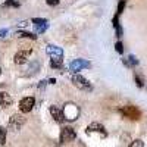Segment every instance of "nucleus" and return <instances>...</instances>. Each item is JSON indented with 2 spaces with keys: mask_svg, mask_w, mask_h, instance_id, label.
Returning <instances> with one entry per match:
<instances>
[{
  "mask_svg": "<svg viewBox=\"0 0 147 147\" xmlns=\"http://www.w3.org/2000/svg\"><path fill=\"white\" fill-rule=\"evenodd\" d=\"M119 113H121L122 116L131 119V121H138L140 116H141V112H140L136 106H132V105H127V106H124V107H121V109H119Z\"/></svg>",
  "mask_w": 147,
  "mask_h": 147,
  "instance_id": "f257e3e1",
  "label": "nucleus"
},
{
  "mask_svg": "<svg viewBox=\"0 0 147 147\" xmlns=\"http://www.w3.org/2000/svg\"><path fill=\"white\" fill-rule=\"evenodd\" d=\"M72 84L82 91H91L93 90V85L90 84V81L85 80L82 75H80V74H74L72 75Z\"/></svg>",
  "mask_w": 147,
  "mask_h": 147,
  "instance_id": "f03ea898",
  "label": "nucleus"
},
{
  "mask_svg": "<svg viewBox=\"0 0 147 147\" xmlns=\"http://www.w3.org/2000/svg\"><path fill=\"white\" fill-rule=\"evenodd\" d=\"M62 110H63L65 119H68V121H75L80 116V107L74 103H66Z\"/></svg>",
  "mask_w": 147,
  "mask_h": 147,
  "instance_id": "7ed1b4c3",
  "label": "nucleus"
},
{
  "mask_svg": "<svg viewBox=\"0 0 147 147\" xmlns=\"http://www.w3.org/2000/svg\"><path fill=\"white\" fill-rule=\"evenodd\" d=\"M85 132H87L88 136H94V134H96V136H100L103 138L107 136L105 127L102 124H99V122H91V124L87 127V129H85Z\"/></svg>",
  "mask_w": 147,
  "mask_h": 147,
  "instance_id": "20e7f679",
  "label": "nucleus"
},
{
  "mask_svg": "<svg viewBox=\"0 0 147 147\" xmlns=\"http://www.w3.org/2000/svg\"><path fill=\"white\" fill-rule=\"evenodd\" d=\"M24 124H25V118H24L21 113H15V115L10 116L7 127H9V129H12V131H19Z\"/></svg>",
  "mask_w": 147,
  "mask_h": 147,
  "instance_id": "39448f33",
  "label": "nucleus"
},
{
  "mask_svg": "<svg viewBox=\"0 0 147 147\" xmlns=\"http://www.w3.org/2000/svg\"><path fill=\"white\" fill-rule=\"evenodd\" d=\"M77 138V132L74 128L71 127H63L62 129H60V136H59V140L60 143H69L72 140Z\"/></svg>",
  "mask_w": 147,
  "mask_h": 147,
  "instance_id": "423d86ee",
  "label": "nucleus"
},
{
  "mask_svg": "<svg viewBox=\"0 0 147 147\" xmlns=\"http://www.w3.org/2000/svg\"><path fill=\"white\" fill-rule=\"evenodd\" d=\"M31 22H32V25H34L35 34H43L49 28V21L46 18H32Z\"/></svg>",
  "mask_w": 147,
  "mask_h": 147,
  "instance_id": "0eeeda50",
  "label": "nucleus"
},
{
  "mask_svg": "<svg viewBox=\"0 0 147 147\" xmlns=\"http://www.w3.org/2000/svg\"><path fill=\"white\" fill-rule=\"evenodd\" d=\"M91 63L88 62V60H85V59H77V60H74V62L69 63V71H72L74 74H78L81 69L84 68H90Z\"/></svg>",
  "mask_w": 147,
  "mask_h": 147,
  "instance_id": "6e6552de",
  "label": "nucleus"
},
{
  "mask_svg": "<svg viewBox=\"0 0 147 147\" xmlns=\"http://www.w3.org/2000/svg\"><path fill=\"white\" fill-rule=\"evenodd\" d=\"M35 105V100H34V97H24V99L19 102V110L22 113H30L32 107Z\"/></svg>",
  "mask_w": 147,
  "mask_h": 147,
  "instance_id": "1a4fd4ad",
  "label": "nucleus"
},
{
  "mask_svg": "<svg viewBox=\"0 0 147 147\" xmlns=\"http://www.w3.org/2000/svg\"><path fill=\"white\" fill-rule=\"evenodd\" d=\"M31 52H32L31 47H30V49H25V50H19V52L15 55V57H13V62H15L16 65H24V63L27 62L28 56L31 55Z\"/></svg>",
  "mask_w": 147,
  "mask_h": 147,
  "instance_id": "9d476101",
  "label": "nucleus"
},
{
  "mask_svg": "<svg viewBox=\"0 0 147 147\" xmlns=\"http://www.w3.org/2000/svg\"><path fill=\"white\" fill-rule=\"evenodd\" d=\"M46 53L52 59H62L63 57V50L57 46H53V44H49L46 47Z\"/></svg>",
  "mask_w": 147,
  "mask_h": 147,
  "instance_id": "9b49d317",
  "label": "nucleus"
},
{
  "mask_svg": "<svg viewBox=\"0 0 147 147\" xmlns=\"http://www.w3.org/2000/svg\"><path fill=\"white\" fill-rule=\"evenodd\" d=\"M49 112H50V115L53 116V119L57 122V124H62V122L65 121L63 110H62V109H59L57 106H50V107H49Z\"/></svg>",
  "mask_w": 147,
  "mask_h": 147,
  "instance_id": "f8f14e48",
  "label": "nucleus"
},
{
  "mask_svg": "<svg viewBox=\"0 0 147 147\" xmlns=\"http://www.w3.org/2000/svg\"><path fill=\"white\" fill-rule=\"evenodd\" d=\"M12 97H10V94H7L6 91H0V106L2 107H9V106H12Z\"/></svg>",
  "mask_w": 147,
  "mask_h": 147,
  "instance_id": "ddd939ff",
  "label": "nucleus"
},
{
  "mask_svg": "<svg viewBox=\"0 0 147 147\" xmlns=\"http://www.w3.org/2000/svg\"><path fill=\"white\" fill-rule=\"evenodd\" d=\"M122 63H124L125 66H128V68H132V66H137L138 65V60H137V57L134 56V55H129L128 57L122 59Z\"/></svg>",
  "mask_w": 147,
  "mask_h": 147,
  "instance_id": "4468645a",
  "label": "nucleus"
},
{
  "mask_svg": "<svg viewBox=\"0 0 147 147\" xmlns=\"http://www.w3.org/2000/svg\"><path fill=\"white\" fill-rule=\"evenodd\" d=\"M112 25L115 28L116 37H122V28H121V24H119V15L118 13H115V16L112 18Z\"/></svg>",
  "mask_w": 147,
  "mask_h": 147,
  "instance_id": "2eb2a0df",
  "label": "nucleus"
},
{
  "mask_svg": "<svg viewBox=\"0 0 147 147\" xmlns=\"http://www.w3.org/2000/svg\"><path fill=\"white\" fill-rule=\"evenodd\" d=\"M18 35L19 37H24V38H31V40H37V35L35 34H32V32H30V31H18Z\"/></svg>",
  "mask_w": 147,
  "mask_h": 147,
  "instance_id": "dca6fc26",
  "label": "nucleus"
},
{
  "mask_svg": "<svg viewBox=\"0 0 147 147\" xmlns=\"http://www.w3.org/2000/svg\"><path fill=\"white\" fill-rule=\"evenodd\" d=\"M62 63H63L62 59H52L50 60V66L53 69H60V68H62Z\"/></svg>",
  "mask_w": 147,
  "mask_h": 147,
  "instance_id": "f3484780",
  "label": "nucleus"
},
{
  "mask_svg": "<svg viewBox=\"0 0 147 147\" xmlns=\"http://www.w3.org/2000/svg\"><path fill=\"white\" fill-rule=\"evenodd\" d=\"M6 143V128L5 127H0V144H5Z\"/></svg>",
  "mask_w": 147,
  "mask_h": 147,
  "instance_id": "a211bd4d",
  "label": "nucleus"
},
{
  "mask_svg": "<svg viewBox=\"0 0 147 147\" xmlns=\"http://www.w3.org/2000/svg\"><path fill=\"white\" fill-rule=\"evenodd\" d=\"M115 50H116L119 55H122V53H124V44H122L121 41H116V43H115Z\"/></svg>",
  "mask_w": 147,
  "mask_h": 147,
  "instance_id": "6ab92c4d",
  "label": "nucleus"
},
{
  "mask_svg": "<svg viewBox=\"0 0 147 147\" xmlns=\"http://www.w3.org/2000/svg\"><path fill=\"white\" fill-rule=\"evenodd\" d=\"M134 80H136V82H137V85H138V87H143V85H144V82H143V78L138 75V74H134Z\"/></svg>",
  "mask_w": 147,
  "mask_h": 147,
  "instance_id": "aec40b11",
  "label": "nucleus"
},
{
  "mask_svg": "<svg viewBox=\"0 0 147 147\" xmlns=\"http://www.w3.org/2000/svg\"><path fill=\"white\" fill-rule=\"evenodd\" d=\"M125 7V0H119V5H118V10H116V13L121 15L122 13V10H124Z\"/></svg>",
  "mask_w": 147,
  "mask_h": 147,
  "instance_id": "412c9836",
  "label": "nucleus"
},
{
  "mask_svg": "<svg viewBox=\"0 0 147 147\" xmlns=\"http://www.w3.org/2000/svg\"><path fill=\"white\" fill-rule=\"evenodd\" d=\"M128 147H144V143H143L141 140H134Z\"/></svg>",
  "mask_w": 147,
  "mask_h": 147,
  "instance_id": "4be33fe9",
  "label": "nucleus"
},
{
  "mask_svg": "<svg viewBox=\"0 0 147 147\" xmlns=\"http://www.w3.org/2000/svg\"><path fill=\"white\" fill-rule=\"evenodd\" d=\"M6 6H10V7H19V2H16V0H6Z\"/></svg>",
  "mask_w": 147,
  "mask_h": 147,
  "instance_id": "5701e85b",
  "label": "nucleus"
},
{
  "mask_svg": "<svg viewBox=\"0 0 147 147\" xmlns=\"http://www.w3.org/2000/svg\"><path fill=\"white\" fill-rule=\"evenodd\" d=\"M46 2H47L49 6H56V5H59V0H46Z\"/></svg>",
  "mask_w": 147,
  "mask_h": 147,
  "instance_id": "b1692460",
  "label": "nucleus"
},
{
  "mask_svg": "<svg viewBox=\"0 0 147 147\" xmlns=\"http://www.w3.org/2000/svg\"><path fill=\"white\" fill-rule=\"evenodd\" d=\"M6 35H7V30L6 28H0V37L3 38V37H6Z\"/></svg>",
  "mask_w": 147,
  "mask_h": 147,
  "instance_id": "393cba45",
  "label": "nucleus"
},
{
  "mask_svg": "<svg viewBox=\"0 0 147 147\" xmlns=\"http://www.w3.org/2000/svg\"><path fill=\"white\" fill-rule=\"evenodd\" d=\"M28 24H30L28 21H24V22H21V24H19V25H18V28H19V31H21V28H25V27L28 25Z\"/></svg>",
  "mask_w": 147,
  "mask_h": 147,
  "instance_id": "a878e982",
  "label": "nucleus"
},
{
  "mask_svg": "<svg viewBox=\"0 0 147 147\" xmlns=\"http://www.w3.org/2000/svg\"><path fill=\"white\" fill-rule=\"evenodd\" d=\"M47 82H49V81H46V80L40 81V84H38V88H40V90H43V88H44V85H46Z\"/></svg>",
  "mask_w": 147,
  "mask_h": 147,
  "instance_id": "bb28decb",
  "label": "nucleus"
},
{
  "mask_svg": "<svg viewBox=\"0 0 147 147\" xmlns=\"http://www.w3.org/2000/svg\"><path fill=\"white\" fill-rule=\"evenodd\" d=\"M55 82H56L55 78H50V80H49V84H55Z\"/></svg>",
  "mask_w": 147,
  "mask_h": 147,
  "instance_id": "cd10ccee",
  "label": "nucleus"
}]
</instances>
